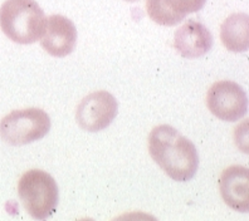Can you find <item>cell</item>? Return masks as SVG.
<instances>
[{
	"label": "cell",
	"mask_w": 249,
	"mask_h": 221,
	"mask_svg": "<svg viewBox=\"0 0 249 221\" xmlns=\"http://www.w3.org/2000/svg\"><path fill=\"white\" fill-rule=\"evenodd\" d=\"M149 152L174 181L192 180L199 167V154L194 143L169 124H160L151 131Z\"/></svg>",
	"instance_id": "1"
},
{
	"label": "cell",
	"mask_w": 249,
	"mask_h": 221,
	"mask_svg": "<svg viewBox=\"0 0 249 221\" xmlns=\"http://www.w3.org/2000/svg\"><path fill=\"white\" fill-rule=\"evenodd\" d=\"M47 18L34 0H6L0 8V28L10 40L32 44L43 35Z\"/></svg>",
	"instance_id": "2"
},
{
	"label": "cell",
	"mask_w": 249,
	"mask_h": 221,
	"mask_svg": "<svg viewBox=\"0 0 249 221\" xmlns=\"http://www.w3.org/2000/svg\"><path fill=\"white\" fill-rule=\"evenodd\" d=\"M18 194L25 211L36 220L48 219L59 201L57 182L42 170L27 171L18 184Z\"/></svg>",
	"instance_id": "3"
},
{
	"label": "cell",
	"mask_w": 249,
	"mask_h": 221,
	"mask_svg": "<svg viewBox=\"0 0 249 221\" xmlns=\"http://www.w3.org/2000/svg\"><path fill=\"white\" fill-rule=\"evenodd\" d=\"M51 130L48 113L40 108L17 109L0 121V137L12 146H23L43 138Z\"/></svg>",
	"instance_id": "4"
},
{
	"label": "cell",
	"mask_w": 249,
	"mask_h": 221,
	"mask_svg": "<svg viewBox=\"0 0 249 221\" xmlns=\"http://www.w3.org/2000/svg\"><path fill=\"white\" fill-rule=\"evenodd\" d=\"M207 104L210 112L225 122L242 119L248 111V98L244 89L231 81H219L209 88Z\"/></svg>",
	"instance_id": "5"
},
{
	"label": "cell",
	"mask_w": 249,
	"mask_h": 221,
	"mask_svg": "<svg viewBox=\"0 0 249 221\" xmlns=\"http://www.w3.org/2000/svg\"><path fill=\"white\" fill-rule=\"evenodd\" d=\"M119 112V104L113 94L97 91L83 98L77 107L76 119L79 127L87 132H98L112 123Z\"/></svg>",
	"instance_id": "6"
},
{
	"label": "cell",
	"mask_w": 249,
	"mask_h": 221,
	"mask_svg": "<svg viewBox=\"0 0 249 221\" xmlns=\"http://www.w3.org/2000/svg\"><path fill=\"white\" fill-rule=\"evenodd\" d=\"M40 38V46L48 54L57 58L67 57L76 47L77 29L67 17L54 14L47 18Z\"/></svg>",
	"instance_id": "7"
},
{
	"label": "cell",
	"mask_w": 249,
	"mask_h": 221,
	"mask_svg": "<svg viewBox=\"0 0 249 221\" xmlns=\"http://www.w3.org/2000/svg\"><path fill=\"white\" fill-rule=\"evenodd\" d=\"M174 47L181 57L200 58L213 47V36L205 25L190 19L175 33Z\"/></svg>",
	"instance_id": "8"
},
{
	"label": "cell",
	"mask_w": 249,
	"mask_h": 221,
	"mask_svg": "<svg viewBox=\"0 0 249 221\" xmlns=\"http://www.w3.org/2000/svg\"><path fill=\"white\" fill-rule=\"evenodd\" d=\"M223 200L229 207L239 212L249 210V172L244 166L228 167L219 181Z\"/></svg>",
	"instance_id": "9"
},
{
	"label": "cell",
	"mask_w": 249,
	"mask_h": 221,
	"mask_svg": "<svg viewBox=\"0 0 249 221\" xmlns=\"http://www.w3.org/2000/svg\"><path fill=\"white\" fill-rule=\"evenodd\" d=\"M205 3L207 0H146V10L155 23L173 27L203 9Z\"/></svg>",
	"instance_id": "10"
},
{
	"label": "cell",
	"mask_w": 249,
	"mask_h": 221,
	"mask_svg": "<svg viewBox=\"0 0 249 221\" xmlns=\"http://www.w3.org/2000/svg\"><path fill=\"white\" fill-rule=\"evenodd\" d=\"M220 38L224 47L234 53L248 51L249 17L244 13H235L225 19L220 29Z\"/></svg>",
	"instance_id": "11"
},
{
	"label": "cell",
	"mask_w": 249,
	"mask_h": 221,
	"mask_svg": "<svg viewBox=\"0 0 249 221\" xmlns=\"http://www.w3.org/2000/svg\"><path fill=\"white\" fill-rule=\"evenodd\" d=\"M124 1H130V3H134V1H139V0H124Z\"/></svg>",
	"instance_id": "12"
}]
</instances>
